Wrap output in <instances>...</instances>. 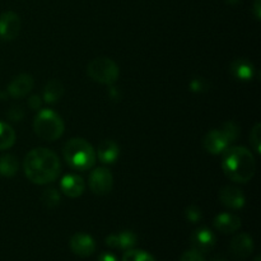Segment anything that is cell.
<instances>
[{
    "label": "cell",
    "mask_w": 261,
    "mask_h": 261,
    "mask_svg": "<svg viewBox=\"0 0 261 261\" xmlns=\"http://www.w3.org/2000/svg\"><path fill=\"white\" fill-rule=\"evenodd\" d=\"M229 250L236 260H246L254 251V240L247 233L237 234L232 239Z\"/></svg>",
    "instance_id": "10"
},
{
    "label": "cell",
    "mask_w": 261,
    "mask_h": 261,
    "mask_svg": "<svg viewBox=\"0 0 261 261\" xmlns=\"http://www.w3.org/2000/svg\"><path fill=\"white\" fill-rule=\"evenodd\" d=\"M222 132H223V134L226 135V138L228 139V142L233 143L236 142L237 138H239L240 135V127L237 126L236 122L233 121H228L226 122V124H223V126H222Z\"/></svg>",
    "instance_id": "24"
},
{
    "label": "cell",
    "mask_w": 261,
    "mask_h": 261,
    "mask_svg": "<svg viewBox=\"0 0 261 261\" xmlns=\"http://www.w3.org/2000/svg\"><path fill=\"white\" fill-rule=\"evenodd\" d=\"M250 143H251V147L254 148V150L256 153H260V144H261V125L256 124L251 130V134H250Z\"/></svg>",
    "instance_id": "25"
},
{
    "label": "cell",
    "mask_w": 261,
    "mask_h": 261,
    "mask_svg": "<svg viewBox=\"0 0 261 261\" xmlns=\"http://www.w3.org/2000/svg\"><path fill=\"white\" fill-rule=\"evenodd\" d=\"M217 239L214 236L213 232L211 229L201 227V228L195 229L190 237V244L194 250L201 252V254H206L213 250L216 246Z\"/></svg>",
    "instance_id": "7"
},
{
    "label": "cell",
    "mask_w": 261,
    "mask_h": 261,
    "mask_svg": "<svg viewBox=\"0 0 261 261\" xmlns=\"http://www.w3.org/2000/svg\"><path fill=\"white\" fill-rule=\"evenodd\" d=\"M87 74L92 81L97 82V83L106 84V86H111V84L116 83L119 79L120 70L117 64L110 58H96L88 64L87 66Z\"/></svg>",
    "instance_id": "5"
},
{
    "label": "cell",
    "mask_w": 261,
    "mask_h": 261,
    "mask_svg": "<svg viewBox=\"0 0 261 261\" xmlns=\"http://www.w3.org/2000/svg\"><path fill=\"white\" fill-rule=\"evenodd\" d=\"M185 217L189 222H191V223H198V222L203 218V213H201V209L199 208V206L190 205L189 208H186Z\"/></svg>",
    "instance_id": "26"
},
{
    "label": "cell",
    "mask_w": 261,
    "mask_h": 261,
    "mask_svg": "<svg viewBox=\"0 0 261 261\" xmlns=\"http://www.w3.org/2000/svg\"><path fill=\"white\" fill-rule=\"evenodd\" d=\"M122 261H155L154 257L143 250L130 249L122 256Z\"/></svg>",
    "instance_id": "23"
},
{
    "label": "cell",
    "mask_w": 261,
    "mask_h": 261,
    "mask_svg": "<svg viewBox=\"0 0 261 261\" xmlns=\"http://www.w3.org/2000/svg\"><path fill=\"white\" fill-rule=\"evenodd\" d=\"M96 154L98 155V160L102 163H105V165H111V163H114L119 158V145L114 140L106 139L99 143Z\"/></svg>",
    "instance_id": "18"
},
{
    "label": "cell",
    "mask_w": 261,
    "mask_h": 261,
    "mask_svg": "<svg viewBox=\"0 0 261 261\" xmlns=\"http://www.w3.org/2000/svg\"><path fill=\"white\" fill-rule=\"evenodd\" d=\"M252 12H254L256 19H260V17H261V0H255L254 8H252Z\"/></svg>",
    "instance_id": "31"
},
{
    "label": "cell",
    "mask_w": 261,
    "mask_h": 261,
    "mask_svg": "<svg viewBox=\"0 0 261 261\" xmlns=\"http://www.w3.org/2000/svg\"><path fill=\"white\" fill-rule=\"evenodd\" d=\"M64 93V86L60 81L58 79H51L47 82L45 86V91H43V99L47 103H55L61 98Z\"/></svg>",
    "instance_id": "19"
},
{
    "label": "cell",
    "mask_w": 261,
    "mask_h": 261,
    "mask_svg": "<svg viewBox=\"0 0 261 261\" xmlns=\"http://www.w3.org/2000/svg\"><path fill=\"white\" fill-rule=\"evenodd\" d=\"M20 31V19L13 12H5L0 15V38L12 41L17 38Z\"/></svg>",
    "instance_id": "9"
},
{
    "label": "cell",
    "mask_w": 261,
    "mask_h": 261,
    "mask_svg": "<svg viewBox=\"0 0 261 261\" xmlns=\"http://www.w3.org/2000/svg\"><path fill=\"white\" fill-rule=\"evenodd\" d=\"M18 167V158L13 154H5L0 157V175L5 177H12L17 173Z\"/></svg>",
    "instance_id": "20"
},
{
    "label": "cell",
    "mask_w": 261,
    "mask_h": 261,
    "mask_svg": "<svg viewBox=\"0 0 261 261\" xmlns=\"http://www.w3.org/2000/svg\"><path fill=\"white\" fill-rule=\"evenodd\" d=\"M137 234L132 231H122L120 233H112L106 237V245L111 249H119L122 251L133 249L137 245Z\"/></svg>",
    "instance_id": "13"
},
{
    "label": "cell",
    "mask_w": 261,
    "mask_h": 261,
    "mask_svg": "<svg viewBox=\"0 0 261 261\" xmlns=\"http://www.w3.org/2000/svg\"><path fill=\"white\" fill-rule=\"evenodd\" d=\"M180 261H205V259H204V256L201 252L191 249V250H189V251L184 252V255L181 256Z\"/></svg>",
    "instance_id": "28"
},
{
    "label": "cell",
    "mask_w": 261,
    "mask_h": 261,
    "mask_svg": "<svg viewBox=\"0 0 261 261\" xmlns=\"http://www.w3.org/2000/svg\"><path fill=\"white\" fill-rule=\"evenodd\" d=\"M60 189L61 191H63L64 195H66L68 198L75 199L79 198V196L84 193L86 182H84V180L81 176L68 175L61 180Z\"/></svg>",
    "instance_id": "15"
},
{
    "label": "cell",
    "mask_w": 261,
    "mask_h": 261,
    "mask_svg": "<svg viewBox=\"0 0 261 261\" xmlns=\"http://www.w3.org/2000/svg\"><path fill=\"white\" fill-rule=\"evenodd\" d=\"M33 129L38 138L47 142H54L64 134L65 125L60 115L56 114L53 110L46 109L40 110L35 116Z\"/></svg>",
    "instance_id": "4"
},
{
    "label": "cell",
    "mask_w": 261,
    "mask_h": 261,
    "mask_svg": "<svg viewBox=\"0 0 261 261\" xmlns=\"http://www.w3.org/2000/svg\"><path fill=\"white\" fill-rule=\"evenodd\" d=\"M41 98L38 96H32L30 99H28V106L32 110H40L41 109Z\"/></svg>",
    "instance_id": "30"
},
{
    "label": "cell",
    "mask_w": 261,
    "mask_h": 261,
    "mask_svg": "<svg viewBox=\"0 0 261 261\" xmlns=\"http://www.w3.org/2000/svg\"><path fill=\"white\" fill-rule=\"evenodd\" d=\"M70 250L81 257H88L96 251V242L87 233H75L70 239Z\"/></svg>",
    "instance_id": "11"
},
{
    "label": "cell",
    "mask_w": 261,
    "mask_h": 261,
    "mask_svg": "<svg viewBox=\"0 0 261 261\" xmlns=\"http://www.w3.org/2000/svg\"><path fill=\"white\" fill-rule=\"evenodd\" d=\"M229 71H231V75L236 78L237 81L247 82L254 78L255 68L254 64L247 59H236L231 63Z\"/></svg>",
    "instance_id": "16"
},
{
    "label": "cell",
    "mask_w": 261,
    "mask_h": 261,
    "mask_svg": "<svg viewBox=\"0 0 261 261\" xmlns=\"http://www.w3.org/2000/svg\"><path fill=\"white\" fill-rule=\"evenodd\" d=\"M89 189L92 193L96 195H107L111 191L112 185H114V177L112 173L107 168L98 167L94 168L89 175Z\"/></svg>",
    "instance_id": "6"
},
{
    "label": "cell",
    "mask_w": 261,
    "mask_h": 261,
    "mask_svg": "<svg viewBox=\"0 0 261 261\" xmlns=\"http://www.w3.org/2000/svg\"><path fill=\"white\" fill-rule=\"evenodd\" d=\"M63 155L68 166L76 171H87L96 163L97 154L94 148L82 138H73L65 143Z\"/></svg>",
    "instance_id": "3"
},
{
    "label": "cell",
    "mask_w": 261,
    "mask_h": 261,
    "mask_svg": "<svg viewBox=\"0 0 261 261\" xmlns=\"http://www.w3.org/2000/svg\"><path fill=\"white\" fill-rule=\"evenodd\" d=\"M231 145L221 129H213L206 133L203 139V147L211 154H221Z\"/></svg>",
    "instance_id": "8"
},
{
    "label": "cell",
    "mask_w": 261,
    "mask_h": 261,
    "mask_svg": "<svg viewBox=\"0 0 261 261\" xmlns=\"http://www.w3.org/2000/svg\"><path fill=\"white\" fill-rule=\"evenodd\" d=\"M219 200H221V203L226 208L236 211V209L244 208L246 199H245L242 190H240L236 186L228 185L221 189V191H219Z\"/></svg>",
    "instance_id": "12"
},
{
    "label": "cell",
    "mask_w": 261,
    "mask_h": 261,
    "mask_svg": "<svg viewBox=\"0 0 261 261\" xmlns=\"http://www.w3.org/2000/svg\"><path fill=\"white\" fill-rule=\"evenodd\" d=\"M8 116H9L10 119L13 120V121H19V120H22L23 116H24V112H23L22 107L14 106V107H12V109H10Z\"/></svg>",
    "instance_id": "29"
},
{
    "label": "cell",
    "mask_w": 261,
    "mask_h": 261,
    "mask_svg": "<svg viewBox=\"0 0 261 261\" xmlns=\"http://www.w3.org/2000/svg\"><path fill=\"white\" fill-rule=\"evenodd\" d=\"M216 229L222 233H234L241 227V219L231 213H221L214 218L213 222Z\"/></svg>",
    "instance_id": "17"
},
{
    "label": "cell",
    "mask_w": 261,
    "mask_h": 261,
    "mask_svg": "<svg viewBox=\"0 0 261 261\" xmlns=\"http://www.w3.org/2000/svg\"><path fill=\"white\" fill-rule=\"evenodd\" d=\"M41 201L46 208H55L60 203V194L58 193L56 189L53 188L43 190V193L41 194Z\"/></svg>",
    "instance_id": "22"
},
{
    "label": "cell",
    "mask_w": 261,
    "mask_h": 261,
    "mask_svg": "<svg viewBox=\"0 0 261 261\" xmlns=\"http://www.w3.org/2000/svg\"><path fill=\"white\" fill-rule=\"evenodd\" d=\"M33 88V78L30 74H20L15 76L8 86V93L13 98H23Z\"/></svg>",
    "instance_id": "14"
},
{
    "label": "cell",
    "mask_w": 261,
    "mask_h": 261,
    "mask_svg": "<svg viewBox=\"0 0 261 261\" xmlns=\"http://www.w3.org/2000/svg\"><path fill=\"white\" fill-rule=\"evenodd\" d=\"M209 87L208 82L205 81L204 78H196V79H193L190 83V89L193 92H204L206 91Z\"/></svg>",
    "instance_id": "27"
},
{
    "label": "cell",
    "mask_w": 261,
    "mask_h": 261,
    "mask_svg": "<svg viewBox=\"0 0 261 261\" xmlns=\"http://www.w3.org/2000/svg\"><path fill=\"white\" fill-rule=\"evenodd\" d=\"M15 143V132L10 125L0 121V150L9 149Z\"/></svg>",
    "instance_id": "21"
},
{
    "label": "cell",
    "mask_w": 261,
    "mask_h": 261,
    "mask_svg": "<svg viewBox=\"0 0 261 261\" xmlns=\"http://www.w3.org/2000/svg\"><path fill=\"white\" fill-rule=\"evenodd\" d=\"M254 261H261V259H260V256H257V257H256V259H255Z\"/></svg>",
    "instance_id": "33"
},
{
    "label": "cell",
    "mask_w": 261,
    "mask_h": 261,
    "mask_svg": "<svg viewBox=\"0 0 261 261\" xmlns=\"http://www.w3.org/2000/svg\"><path fill=\"white\" fill-rule=\"evenodd\" d=\"M98 261H117V259L115 255L110 254V252H103V254L99 255Z\"/></svg>",
    "instance_id": "32"
},
{
    "label": "cell",
    "mask_w": 261,
    "mask_h": 261,
    "mask_svg": "<svg viewBox=\"0 0 261 261\" xmlns=\"http://www.w3.org/2000/svg\"><path fill=\"white\" fill-rule=\"evenodd\" d=\"M24 173L28 180L37 185H46L58 178L60 161L58 155L46 148L32 149L24 158Z\"/></svg>",
    "instance_id": "1"
},
{
    "label": "cell",
    "mask_w": 261,
    "mask_h": 261,
    "mask_svg": "<svg viewBox=\"0 0 261 261\" xmlns=\"http://www.w3.org/2000/svg\"><path fill=\"white\" fill-rule=\"evenodd\" d=\"M214 261H224V260L223 259H216Z\"/></svg>",
    "instance_id": "34"
},
{
    "label": "cell",
    "mask_w": 261,
    "mask_h": 261,
    "mask_svg": "<svg viewBox=\"0 0 261 261\" xmlns=\"http://www.w3.org/2000/svg\"><path fill=\"white\" fill-rule=\"evenodd\" d=\"M222 170L234 182H249L256 172L254 154L245 147H228L224 150Z\"/></svg>",
    "instance_id": "2"
}]
</instances>
